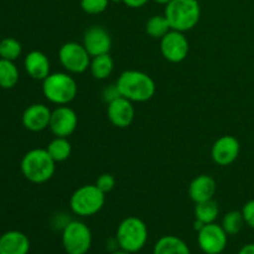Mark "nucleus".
Masks as SVG:
<instances>
[{"instance_id": "nucleus-1", "label": "nucleus", "mask_w": 254, "mask_h": 254, "mask_svg": "<svg viewBox=\"0 0 254 254\" xmlns=\"http://www.w3.org/2000/svg\"><path fill=\"white\" fill-rule=\"evenodd\" d=\"M116 84L119 94L133 103L150 101L156 91L154 79L148 73L138 69H127L122 72Z\"/></svg>"}, {"instance_id": "nucleus-2", "label": "nucleus", "mask_w": 254, "mask_h": 254, "mask_svg": "<svg viewBox=\"0 0 254 254\" xmlns=\"http://www.w3.org/2000/svg\"><path fill=\"white\" fill-rule=\"evenodd\" d=\"M56 161L46 149H32L22 158L20 169L26 180L32 184H44L54 176Z\"/></svg>"}, {"instance_id": "nucleus-3", "label": "nucleus", "mask_w": 254, "mask_h": 254, "mask_svg": "<svg viewBox=\"0 0 254 254\" xmlns=\"http://www.w3.org/2000/svg\"><path fill=\"white\" fill-rule=\"evenodd\" d=\"M164 15L170 24L171 30L186 32L198 24L201 6L197 0H171L165 5Z\"/></svg>"}, {"instance_id": "nucleus-4", "label": "nucleus", "mask_w": 254, "mask_h": 254, "mask_svg": "<svg viewBox=\"0 0 254 254\" xmlns=\"http://www.w3.org/2000/svg\"><path fill=\"white\" fill-rule=\"evenodd\" d=\"M42 92L46 99L57 106H67L77 96L78 86L73 77L66 72L50 73L42 81Z\"/></svg>"}, {"instance_id": "nucleus-5", "label": "nucleus", "mask_w": 254, "mask_h": 254, "mask_svg": "<svg viewBox=\"0 0 254 254\" xmlns=\"http://www.w3.org/2000/svg\"><path fill=\"white\" fill-rule=\"evenodd\" d=\"M148 236L145 222L135 216H129L119 223L116 237L121 250L128 253H136L146 245Z\"/></svg>"}, {"instance_id": "nucleus-6", "label": "nucleus", "mask_w": 254, "mask_h": 254, "mask_svg": "<svg viewBox=\"0 0 254 254\" xmlns=\"http://www.w3.org/2000/svg\"><path fill=\"white\" fill-rule=\"evenodd\" d=\"M106 203V193L102 192L97 185H83L77 189L69 197V208L79 217H89L103 208Z\"/></svg>"}, {"instance_id": "nucleus-7", "label": "nucleus", "mask_w": 254, "mask_h": 254, "mask_svg": "<svg viewBox=\"0 0 254 254\" xmlns=\"http://www.w3.org/2000/svg\"><path fill=\"white\" fill-rule=\"evenodd\" d=\"M62 246L67 254H87L92 246V232L82 221H69L62 230Z\"/></svg>"}, {"instance_id": "nucleus-8", "label": "nucleus", "mask_w": 254, "mask_h": 254, "mask_svg": "<svg viewBox=\"0 0 254 254\" xmlns=\"http://www.w3.org/2000/svg\"><path fill=\"white\" fill-rule=\"evenodd\" d=\"M91 59L83 44L78 42H66L59 50L60 62L68 73L79 74L86 72L91 64Z\"/></svg>"}, {"instance_id": "nucleus-9", "label": "nucleus", "mask_w": 254, "mask_h": 254, "mask_svg": "<svg viewBox=\"0 0 254 254\" xmlns=\"http://www.w3.org/2000/svg\"><path fill=\"white\" fill-rule=\"evenodd\" d=\"M160 51L166 61L171 64H180L188 57L190 44L184 32L170 30L160 39Z\"/></svg>"}, {"instance_id": "nucleus-10", "label": "nucleus", "mask_w": 254, "mask_h": 254, "mask_svg": "<svg viewBox=\"0 0 254 254\" xmlns=\"http://www.w3.org/2000/svg\"><path fill=\"white\" fill-rule=\"evenodd\" d=\"M228 235L222 226L217 223H207L197 231V243L205 254H221L227 247Z\"/></svg>"}, {"instance_id": "nucleus-11", "label": "nucleus", "mask_w": 254, "mask_h": 254, "mask_svg": "<svg viewBox=\"0 0 254 254\" xmlns=\"http://www.w3.org/2000/svg\"><path fill=\"white\" fill-rule=\"evenodd\" d=\"M78 126V117L76 112L68 106H59L51 113L50 130L55 136L68 138L74 133Z\"/></svg>"}, {"instance_id": "nucleus-12", "label": "nucleus", "mask_w": 254, "mask_h": 254, "mask_svg": "<svg viewBox=\"0 0 254 254\" xmlns=\"http://www.w3.org/2000/svg\"><path fill=\"white\" fill-rule=\"evenodd\" d=\"M241 144L233 135H223L213 143L211 158L217 165L228 166L235 163L240 156Z\"/></svg>"}, {"instance_id": "nucleus-13", "label": "nucleus", "mask_w": 254, "mask_h": 254, "mask_svg": "<svg viewBox=\"0 0 254 254\" xmlns=\"http://www.w3.org/2000/svg\"><path fill=\"white\" fill-rule=\"evenodd\" d=\"M134 116H135V109L133 102L122 96L109 102L107 107V117L117 128H127L130 126L134 121Z\"/></svg>"}, {"instance_id": "nucleus-14", "label": "nucleus", "mask_w": 254, "mask_h": 254, "mask_svg": "<svg viewBox=\"0 0 254 254\" xmlns=\"http://www.w3.org/2000/svg\"><path fill=\"white\" fill-rule=\"evenodd\" d=\"M83 46L91 57L109 54L112 47V37L104 27L92 26L84 32Z\"/></svg>"}, {"instance_id": "nucleus-15", "label": "nucleus", "mask_w": 254, "mask_h": 254, "mask_svg": "<svg viewBox=\"0 0 254 254\" xmlns=\"http://www.w3.org/2000/svg\"><path fill=\"white\" fill-rule=\"evenodd\" d=\"M50 108L42 103H35L27 107L22 113V124L30 131H42L49 128L51 121Z\"/></svg>"}, {"instance_id": "nucleus-16", "label": "nucleus", "mask_w": 254, "mask_h": 254, "mask_svg": "<svg viewBox=\"0 0 254 254\" xmlns=\"http://www.w3.org/2000/svg\"><path fill=\"white\" fill-rule=\"evenodd\" d=\"M217 190L216 180L210 175H198L193 179L189 186V196L195 203L212 200Z\"/></svg>"}, {"instance_id": "nucleus-17", "label": "nucleus", "mask_w": 254, "mask_h": 254, "mask_svg": "<svg viewBox=\"0 0 254 254\" xmlns=\"http://www.w3.org/2000/svg\"><path fill=\"white\" fill-rule=\"evenodd\" d=\"M24 67L26 73L36 81H44L51 73L50 72L51 71V64H50L49 57L44 52L37 51V50L30 51L25 56Z\"/></svg>"}, {"instance_id": "nucleus-18", "label": "nucleus", "mask_w": 254, "mask_h": 254, "mask_svg": "<svg viewBox=\"0 0 254 254\" xmlns=\"http://www.w3.org/2000/svg\"><path fill=\"white\" fill-rule=\"evenodd\" d=\"M30 240L20 231H7L0 236V254H27Z\"/></svg>"}, {"instance_id": "nucleus-19", "label": "nucleus", "mask_w": 254, "mask_h": 254, "mask_svg": "<svg viewBox=\"0 0 254 254\" xmlns=\"http://www.w3.org/2000/svg\"><path fill=\"white\" fill-rule=\"evenodd\" d=\"M153 254H191L189 246L176 236H164L155 243Z\"/></svg>"}, {"instance_id": "nucleus-20", "label": "nucleus", "mask_w": 254, "mask_h": 254, "mask_svg": "<svg viewBox=\"0 0 254 254\" xmlns=\"http://www.w3.org/2000/svg\"><path fill=\"white\" fill-rule=\"evenodd\" d=\"M114 69V61L109 54L99 55L91 59L89 71L96 79H106L112 74Z\"/></svg>"}, {"instance_id": "nucleus-21", "label": "nucleus", "mask_w": 254, "mask_h": 254, "mask_svg": "<svg viewBox=\"0 0 254 254\" xmlns=\"http://www.w3.org/2000/svg\"><path fill=\"white\" fill-rule=\"evenodd\" d=\"M46 150L51 155L56 163H62L66 161L67 159L71 156L72 153V145L67 138H62V136H55L47 145Z\"/></svg>"}, {"instance_id": "nucleus-22", "label": "nucleus", "mask_w": 254, "mask_h": 254, "mask_svg": "<svg viewBox=\"0 0 254 254\" xmlns=\"http://www.w3.org/2000/svg\"><path fill=\"white\" fill-rule=\"evenodd\" d=\"M19 69L14 61L0 59V87L4 89H10L16 86L19 82Z\"/></svg>"}, {"instance_id": "nucleus-23", "label": "nucleus", "mask_w": 254, "mask_h": 254, "mask_svg": "<svg viewBox=\"0 0 254 254\" xmlns=\"http://www.w3.org/2000/svg\"><path fill=\"white\" fill-rule=\"evenodd\" d=\"M195 217L196 221H200L203 225H207V223H213L218 217V205L215 200H208L205 202L196 203L195 206Z\"/></svg>"}, {"instance_id": "nucleus-24", "label": "nucleus", "mask_w": 254, "mask_h": 254, "mask_svg": "<svg viewBox=\"0 0 254 254\" xmlns=\"http://www.w3.org/2000/svg\"><path fill=\"white\" fill-rule=\"evenodd\" d=\"M171 30L165 15H153L145 24V31L153 39H161Z\"/></svg>"}, {"instance_id": "nucleus-25", "label": "nucleus", "mask_w": 254, "mask_h": 254, "mask_svg": "<svg viewBox=\"0 0 254 254\" xmlns=\"http://www.w3.org/2000/svg\"><path fill=\"white\" fill-rule=\"evenodd\" d=\"M245 223L242 211H230L223 216L221 226L228 236H233L241 232Z\"/></svg>"}, {"instance_id": "nucleus-26", "label": "nucleus", "mask_w": 254, "mask_h": 254, "mask_svg": "<svg viewBox=\"0 0 254 254\" xmlns=\"http://www.w3.org/2000/svg\"><path fill=\"white\" fill-rule=\"evenodd\" d=\"M22 52V46L14 37H6L0 41V59L15 61L20 57Z\"/></svg>"}, {"instance_id": "nucleus-27", "label": "nucleus", "mask_w": 254, "mask_h": 254, "mask_svg": "<svg viewBox=\"0 0 254 254\" xmlns=\"http://www.w3.org/2000/svg\"><path fill=\"white\" fill-rule=\"evenodd\" d=\"M111 0H81V7L89 15H98L106 11Z\"/></svg>"}, {"instance_id": "nucleus-28", "label": "nucleus", "mask_w": 254, "mask_h": 254, "mask_svg": "<svg viewBox=\"0 0 254 254\" xmlns=\"http://www.w3.org/2000/svg\"><path fill=\"white\" fill-rule=\"evenodd\" d=\"M96 185L102 192L108 193L116 186V179H114V176L112 174H102L96 180Z\"/></svg>"}, {"instance_id": "nucleus-29", "label": "nucleus", "mask_w": 254, "mask_h": 254, "mask_svg": "<svg viewBox=\"0 0 254 254\" xmlns=\"http://www.w3.org/2000/svg\"><path fill=\"white\" fill-rule=\"evenodd\" d=\"M242 215L243 218H245L246 225L254 230V200H251L245 203L242 208Z\"/></svg>"}, {"instance_id": "nucleus-30", "label": "nucleus", "mask_w": 254, "mask_h": 254, "mask_svg": "<svg viewBox=\"0 0 254 254\" xmlns=\"http://www.w3.org/2000/svg\"><path fill=\"white\" fill-rule=\"evenodd\" d=\"M119 96H121V94H119L118 88H117V84H111V86L107 87V88L103 91V93H102L103 101H106L107 103L112 102L113 99L118 98Z\"/></svg>"}, {"instance_id": "nucleus-31", "label": "nucleus", "mask_w": 254, "mask_h": 254, "mask_svg": "<svg viewBox=\"0 0 254 254\" xmlns=\"http://www.w3.org/2000/svg\"><path fill=\"white\" fill-rule=\"evenodd\" d=\"M123 1L127 6L133 7V9H136V7H141L149 1V0H121Z\"/></svg>"}, {"instance_id": "nucleus-32", "label": "nucleus", "mask_w": 254, "mask_h": 254, "mask_svg": "<svg viewBox=\"0 0 254 254\" xmlns=\"http://www.w3.org/2000/svg\"><path fill=\"white\" fill-rule=\"evenodd\" d=\"M237 254H254V243H248L243 246Z\"/></svg>"}, {"instance_id": "nucleus-33", "label": "nucleus", "mask_w": 254, "mask_h": 254, "mask_svg": "<svg viewBox=\"0 0 254 254\" xmlns=\"http://www.w3.org/2000/svg\"><path fill=\"white\" fill-rule=\"evenodd\" d=\"M153 1H155L156 4H160V5H168L171 0H153Z\"/></svg>"}, {"instance_id": "nucleus-34", "label": "nucleus", "mask_w": 254, "mask_h": 254, "mask_svg": "<svg viewBox=\"0 0 254 254\" xmlns=\"http://www.w3.org/2000/svg\"><path fill=\"white\" fill-rule=\"evenodd\" d=\"M112 254H130V253H128V252H126V251L121 250V251H116V252H113Z\"/></svg>"}, {"instance_id": "nucleus-35", "label": "nucleus", "mask_w": 254, "mask_h": 254, "mask_svg": "<svg viewBox=\"0 0 254 254\" xmlns=\"http://www.w3.org/2000/svg\"><path fill=\"white\" fill-rule=\"evenodd\" d=\"M113 1H118V0H113Z\"/></svg>"}]
</instances>
